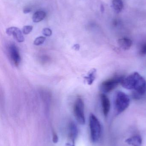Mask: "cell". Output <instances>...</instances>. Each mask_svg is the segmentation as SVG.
I'll return each instance as SVG.
<instances>
[{"label": "cell", "mask_w": 146, "mask_h": 146, "mask_svg": "<svg viewBox=\"0 0 146 146\" xmlns=\"http://www.w3.org/2000/svg\"><path fill=\"white\" fill-rule=\"evenodd\" d=\"M123 3L122 0H113L112 7L116 13H119L123 8Z\"/></svg>", "instance_id": "5bb4252c"}, {"label": "cell", "mask_w": 146, "mask_h": 146, "mask_svg": "<svg viewBox=\"0 0 146 146\" xmlns=\"http://www.w3.org/2000/svg\"><path fill=\"white\" fill-rule=\"evenodd\" d=\"M89 126L92 141L93 143H96L100 139L102 129L100 122L93 114H91L90 115Z\"/></svg>", "instance_id": "3957f363"}, {"label": "cell", "mask_w": 146, "mask_h": 146, "mask_svg": "<svg viewBox=\"0 0 146 146\" xmlns=\"http://www.w3.org/2000/svg\"><path fill=\"white\" fill-rule=\"evenodd\" d=\"M78 135V129L76 124L73 122L69 123V139L74 145L75 141Z\"/></svg>", "instance_id": "9c48e42d"}, {"label": "cell", "mask_w": 146, "mask_h": 146, "mask_svg": "<svg viewBox=\"0 0 146 146\" xmlns=\"http://www.w3.org/2000/svg\"><path fill=\"white\" fill-rule=\"evenodd\" d=\"M46 16V13L43 11H38L33 14L32 20L33 22L38 23L44 19Z\"/></svg>", "instance_id": "7c38bea8"}, {"label": "cell", "mask_w": 146, "mask_h": 146, "mask_svg": "<svg viewBox=\"0 0 146 146\" xmlns=\"http://www.w3.org/2000/svg\"><path fill=\"white\" fill-rule=\"evenodd\" d=\"M73 110L75 116L78 122L81 125L85 124V104L83 100L80 97H78L76 99L74 106Z\"/></svg>", "instance_id": "277c9868"}, {"label": "cell", "mask_w": 146, "mask_h": 146, "mask_svg": "<svg viewBox=\"0 0 146 146\" xmlns=\"http://www.w3.org/2000/svg\"><path fill=\"white\" fill-rule=\"evenodd\" d=\"M126 142L128 145L132 146H141L142 143V138L140 135H134L127 139Z\"/></svg>", "instance_id": "30bf717a"}, {"label": "cell", "mask_w": 146, "mask_h": 146, "mask_svg": "<svg viewBox=\"0 0 146 146\" xmlns=\"http://www.w3.org/2000/svg\"><path fill=\"white\" fill-rule=\"evenodd\" d=\"M6 33L9 36H12L19 42H22L25 40L22 32L18 27H9L6 29Z\"/></svg>", "instance_id": "52a82bcc"}, {"label": "cell", "mask_w": 146, "mask_h": 146, "mask_svg": "<svg viewBox=\"0 0 146 146\" xmlns=\"http://www.w3.org/2000/svg\"><path fill=\"white\" fill-rule=\"evenodd\" d=\"M33 27L32 26H25L22 29V32L25 35H27L30 33L32 31Z\"/></svg>", "instance_id": "e0dca14e"}, {"label": "cell", "mask_w": 146, "mask_h": 146, "mask_svg": "<svg viewBox=\"0 0 146 146\" xmlns=\"http://www.w3.org/2000/svg\"><path fill=\"white\" fill-rule=\"evenodd\" d=\"M123 78V76H118L106 80L101 83L100 89L104 94L110 92L121 84Z\"/></svg>", "instance_id": "5b68a950"}, {"label": "cell", "mask_w": 146, "mask_h": 146, "mask_svg": "<svg viewBox=\"0 0 146 146\" xmlns=\"http://www.w3.org/2000/svg\"><path fill=\"white\" fill-rule=\"evenodd\" d=\"M96 72H97V71L96 69H92L88 73L86 76H85L84 77L88 85H91L95 80V78H96Z\"/></svg>", "instance_id": "4fadbf2b"}, {"label": "cell", "mask_w": 146, "mask_h": 146, "mask_svg": "<svg viewBox=\"0 0 146 146\" xmlns=\"http://www.w3.org/2000/svg\"><path fill=\"white\" fill-rule=\"evenodd\" d=\"M31 11V9L30 8H25L23 10V13L25 14L28 13Z\"/></svg>", "instance_id": "ffe728a7"}, {"label": "cell", "mask_w": 146, "mask_h": 146, "mask_svg": "<svg viewBox=\"0 0 146 146\" xmlns=\"http://www.w3.org/2000/svg\"><path fill=\"white\" fill-rule=\"evenodd\" d=\"M43 34L46 36H50L52 35V31L49 28H45L43 29Z\"/></svg>", "instance_id": "ac0fdd59"}, {"label": "cell", "mask_w": 146, "mask_h": 146, "mask_svg": "<svg viewBox=\"0 0 146 146\" xmlns=\"http://www.w3.org/2000/svg\"><path fill=\"white\" fill-rule=\"evenodd\" d=\"M130 98L125 93L118 91L115 95L114 105L116 112L117 115L126 110L130 104Z\"/></svg>", "instance_id": "7a4b0ae2"}, {"label": "cell", "mask_w": 146, "mask_h": 146, "mask_svg": "<svg viewBox=\"0 0 146 146\" xmlns=\"http://www.w3.org/2000/svg\"><path fill=\"white\" fill-rule=\"evenodd\" d=\"M100 99L103 113L105 116H107L110 110V101L108 97L104 94H102L100 95Z\"/></svg>", "instance_id": "ba28073f"}, {"label": "cell", "mask_w": 146, "mask_h": 146, "mask_svg": "<svg viewBox=\"0 0 146 146\" xmlns=\"http://www.w3.org/2000/svg\"><path fill=\"white\" fill-rule=\"evenodd\" d=\"M121 84L126 89L135 91L136 97L142 96L146 92L145 80L138 72L133 73L124 77Z\"/></svg>", "instance_id": "6da1fadb"}, {"label": "cell", "mask_w": 146, "mask_h": 146, "mask_svg": "<svg viewBox=\"0 0 146 146\" xmlns=\"http://www.w3.org/2000/svg\"><path fill=\"white\" fill-rule=\"evenodd\" d=\"M139 53L141 56H145L146 55V42L143 43L140 47Z\"/></svg>", "instance_id": "2e32d148"}, {"label": "cell", "mask_w": 146, "mask_h": 146, "mask_svg": "<svg viewBox=\"0 0 146 146\" xmlns=\"http://www.w3.org/2000/svg\"><path fill=\"white\" fill-rule=\"evenodd\" d=\"M45 39L46 38L44 36L38 37L34 40L33 44L34 45H37V46L41 45L44 42Z\"/></svg>", "instance_id": "9a60e30c"}, {"label": "cell", "mask_w": 146, "mask_h": 146, "mask_svg": "<svg viewBox=\"0 0 146 146\" xmlns=\"http://www.w3.org/2000/svg\"><path fill=\"white\" fill-rule=\"evenodd\" d=\"M53 140L54 143H57L58 141V137L55 133H54V135H53Z\"/></svg>", "instance_id": "d6986e66"}, {"label": "cell", "mask_w": 146, "mask_h": 146, "mask_svg": "<svg viewBox=\"0 0 146 146\" xmlns=\"http://www.w3.org/2000/svg\"><path fill=\"white\" fill-rule=\"evenodd\" d=\"M8 51L12 62L15 66H18L20 63L21 58L18 47L14 44H11L9 45Z\"/></svg>", "instance_id": "8992f818"}, {"label": "cell", "mask_w": 146, "mask_h": 146, "mask_svg": "<svg viewBox=\"0 0 146 146\" xmlns=\"http://www.w3.org/2000/svg\"><path fill=\"white\" fill-rule=\"evenodd\" d=\"M118 43L121 48L124 50H127L132 47L133 42L129 38H123L118 40Z\"/></svg>", "instance_id": "8fae6325"}, {"label": "cell", "mask_w": 146, "mask_h": 146, "mask_svg": "<svg viewBox=\"0 0 146 146\" xmlns=\"http://www.w3.org/2000/svg\"><path fill=\"white\" fill-rule=\"evenodd\" d=\"M101 10L102 13H103V11H104V8L103 6V5H101Z\"/></svg>", "instance_id": "7402d4cb"}, {"label": "cell", "mask_w": 146, "mask_h": 146, "mask_svg": "<svg viewBox=\"0 0 146 146\" xmlns=\"http://www.w3.org/2000/svg\"><path fill=\"white\" fill-rule=\"evenodd\" d=\"M79 45L78 44H75V45H74L73 47V48L76 50H79Z\"/></svg>", "instance_id": "44dd1931"}]
</instances>
